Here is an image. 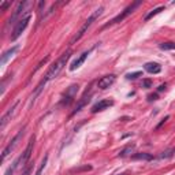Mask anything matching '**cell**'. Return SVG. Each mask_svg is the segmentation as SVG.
<instances>
[{"label": "cell", "mask_w": 175, "mask_h": 175, "mask_svg": "<svg viewBox=\"0 0 175 175\" xmlns=\"http://www.w3.org/2000/svg\"><path fill=\"white\" fill-rule=\"evenodd\" d=\"M70 56H71V52L70 51H67V52H65L63 55L60 56V58L58 59V60L53 63L51 67L48 68V71H47V74H45V77H44V80L41 81L40 83H38V86H37V90H36V95H38L40 93V90L43 89V86L45 85L48 81H51V80H53V78H56L59 75V73H60L63 68H65V66H66V63H67V60L70 59Z\"/></svg>", "instance_id": "1"}, {"label": "cell", "mask_w": 175, "mask_h": 175, "mask_svg": "<svg viewBox=\"0 0 175 175\" xmlns=\"http://www.w3.org/2000/svg\"><path fill=\"white\" fill-rule=\"evenodd\" d=\"M19 166H21V161H19V157H18V159H17L15 161H14V163H12L11 166L8 167V168H7V171L4 172V175H14V172H15V170L18 168Z\"/></svg>", "instance_id": "17"}, {"label": "cell", "mask_w": 175, "mask_h": 175, "mask_svg": "<svg viewBox=\"0 0 175 175\" xmlns=\"http://www.w3.org/2000/svg\"><path fill=\"white\" fill-rule=\"evenodd\" d=\"M133 160H146V161H149V160H153V156H152L151 153H135L131 156Z\"/></svg>", "instance_id": "16"}, {"label": "cell", "mask_w": 175, "mask_h": 175, "mask_svg": "<svg viewBox=\"0 0 175 175\" xmlns=\"http://www.w3.org/2000/svg\"><path fill=\"white\" fill-rule=\"evenodd\" d=\"M89 53H90V49H89V51H85V52L81 53V55L78 56V58L75 59V60H74L73 63L70 65V71H74V70H77V68H80L81 66H82L83 63H85L86 59H88Z\"/></svg>", "instance_id": "10"}, {"label": "cell", "mask_w": 175, "mask_h": 175, "mask_svg": "<svg viewBox=\"0 0 175 175\" xmlns=\"http://www.w3.org/2000/svg\"><path fill=\"white\" fill-rule=\"evenodd\" d=\"M115 80H116V77H115L114 74H110V75H104V77H101L100 80L97 81V88L98 89H108L110 86L114 85Z\"/></svg>", "instance_id": "9"}, {"label": "cell", "mask_w": 175, "mask_h": 175, "mask_svg": "<svg viewBox=\"0 0 175 175\" xmlns=\"http://www.w3.org/2000/svg\"><path fill=\"white\" fill-rule=\"evenodd\" d=\"M34 135H32L30 137V140H29V144H28V146H26V149H25V152L23 153L19 156V161H21V166L23 167L25 164L28 163L29 161V159H30V156H32V153H33V145H34Z\"/></svg>", "instance_id": "7"}, {"label": "cell", "mask_w": 175, "mask_h": 175, "mask_svg": "<svg viewBox=\"0 0 175 175\" xmlns=\"http://www.w3.org/2000/svg\"><path fill=\"white\" fill-rule=\"evenodd\" d=\"M119 175H125V174H119Z\"/></svg>", "instance_id": "27"}, {"label": "cell", "mask_w": 175, "mask_h": 175, "mask_svg": "<svg viewBox=\"0 0 175 175\" xmlns=\"http://www.w3.org/2000/svg\"><path fill=\"white\" fill-rule=\"evenodd\" d=\"M89 100H90V93L88 95V90H86V93L82 96V98H80V101H78V104H77V107H75V110L71 112V115H75L77 112H80L81 110H82L83 107H85L88 103H89Z\"/></svg>", "instance_id": "12"}, {"label": "cell", "mask_w": 175, "mask_h": 175, "mask_svg": "<svg viewBox=\"0 0 175 175\" xmlns=\"http://www.w3.org/2000/svg\"><path fill=\"white\" fill-rule=\"evenodd\" d=\"M133 149H134V145H130V146L125 148L123 151H120L118 156H119V157H125V156H127V155H130V153L133 152Z\"/></svg>", "instance_id": "20"}, {"label": "cell", "mask_w": 175, "mask_h": 175, "mask_svg": "<svg viewBox=\"0 0 175 175\" xmlns=\"http://www.w3.org/2000/svg\"><path fill=\"white\" fill-rule=\"evenodd\" d=\"M47 161H48V156H45V157L43 159V161H41L40 167H38V170L36 171V174H34V175H41V174H43L44 168H45V166H47Z\"/></svg>", "instance_id": "21"}, {"label": "cell", "mask_w": 175, "mask_h": 175, "mask_svg": "<svg viewBox=\"0 0 175 175\" xmlns=\"http://www.w3.org/2000/svg\"><path fill=\"white\" fill-rule=\"evenodd\" d=\"M161 11H164V7L163 6H160V7H157V8H155V10H152L149 14H148L146 17H145V21H149V19H152L155 15H157V14H160Z\"/></svg>", "instance_id": "18"}, {"label": "cell", "mask_w": 175, "mask_h": 175, "mask_svg": "<svg viewBox=\"0 0 175 175\" xmlns=\"http://www.w3.org/2000/svg\"><path fill=\"white\" fill-rule=\"evenodd\" d=\"M78 88H80L78 85H71L70 88L66 90L65 95H63V97H62V100H60V104L62 105L71 104V103H73V100L75 98V96H77V93H78Z\"/></svg>", "instance_id": "5"}, {"label": "cell", "mask_w": 175, "mask_h": 175, "mask_svg": "<svg viewBox=\"0 0 175 175\" xmlns=\"http://www.w3.org/2000/svg\"><path fill=\"white\" fill-rule=\"evenodd\" d=\"M30 18H32L30 14H26L23 18H21L18 22H17L15 28H14V32H12V34H11V40L12 41H15L17 38H18V37L21 36L22 33H23V30L28 28L29 22H30Z\"/></svg>", "instance_id": "3"}, {"label": "cell", "mask_w": 175, "mask_h": 175, "mask_svg": "<svg viewBox=\"0 0 175 175\" xmlns=\"http://www.w3.org/2000/svg\"><path fill=\"white\" fill-rule=\"evenodd\" d=\"M17 105H18V103H15V104L12 105V107L6 112V114L3 115V118H2V122H0V129H4V126L7 125V122H8V120L12 118V115H14V112H15Z\"/></svg>", "instance_id": "13"}, {"label": "cell", "mask_w": 175, "mask_h": 175, "mask_svg": "<svg viewBox=\"0 0 175 175\" xmlns=\"http://www.w3.org/2000/svg\"><path fill=\"white\" fill-rule=\"evenodd\" d=\"M140 75H142L141 71H135V73H129V74H126V78H127V80H135V78H138Z\"/></svg>", "instance_id": "23"}, {"label": "cell", "mask_w": 175, "mask_h": 175, "mask_svg": "<svg viewBox=\"0 0 175 175\" xmlns=\"http://www.w3.org/2000/svg\"><path fill=\"white\" fill-rule=\"evenodd\" d=\"M32 6V3L30 2H22V3H19L18 4V8L14 11V14L11 15V18L8 19V25H11V23H15V21H19V17H21V14H23L25 12V10L28 8V7H30Z\"/></svg>", "instance_id": "8"}, {"label": "cell", "mask_w": 175, "mask_h": 175, "mask_svg": "<svg viewBox=\"0 0 175 175\" xmlns=\"http://www.w3.org/2000/svg\"><path fill=\"white\" fill-rule=\"evenodd\" d=\"M159 47H160V49H163V51H170V49H175V43H172V41L161 43Z\"/></svg>", "instance_id": "19"}, {"label": "cell", "mask_w": 175, "mask_h": 175, "mask_svg": "<svg viewBox=\"0 0 175 175\" xmlns=\"http://www.w3.org/2000/svg\"><path fill=\"white\" fill-rule=\"evenodd\" d=\"M103 10H104V8H103V7H100V8H97V10H95V11H93V14H92V15H90L88 19H86L85 23L82 25V28L80 29V32H78V33L75 34V36H74V38L71 40V44H74L75 41H78V40H81V38H82V36L86 33V30H88V29H89L90 26H92L93 22H95L96 19H97L98 17H100V15L103 14Z\"/></svg>", "instance_id": "2"}, {"label": "cell", "mask_w": 175, "mask_h": 175, "mask_svg": "<svg viewBox=\"0 0 175 175\" xmlns=\"http://www.w3.org/2000/svg\"><path fill=\"white\" fill-rule=\"evenodd\" d=\"M140 6H141V2H134V3L129 4V6H127L126 8H125L122 12H120L119 15H118V17H115V18L110 22V23H107V25H105V28H107V26H110V25H115V23H119V22H122L123 19H126L127 17H129L130 14H131V12L134 11V10L137 8V7H140Z\"/></svg>", "instance_id": "4"}, {"label": "cell", "mask_w": 175, "mask_h": 175, "mask_svg": "<svg viewBox=\"0 0 175 175\" xmlns=\"http://www.w3.org/2000/svg\"><path fill=\"white\" fill-rule=\"evenodd\" d=\"M8 6H11V2H3V3L0 4V11H4Z\"/></svg>", "instance_id": "24"}, {"label": "cell", "mask_w": 175, "mask_h": 175, "mask_svg": "<svg viewBox=\"0 0 175 175\" xmlns=\"http://www.w3.org/2000/svg\"><path fill=\"white\" fill-rule=\"evenodd\" d=\"M142 88H145V89H149V88H152V85H153V81L151 80V78H145V80H142Z\"/></svg>", "instance_id": "22"}, {"label": "cell", "mask_w": 175, "mask_h": 175, "mask_svg": "<svg viewBox=\"0 0 175 175\" xmlns=\"http://www.w3.org/2000/svg\"><path fill=\"white\" fill-rule=\"evenodd\" d=\"M18 48H19V47H18V45H15V47H12V48L7 49L6 52H4L3 55H2V59H0V66H4V65H6V62L8 60V59L11 58V56L14 55V53L17 52V51H18Z\"/></svg>", "instance_id": "15"}, {"label": "cell", "mask_w": 175, "mask_h": 175, "mask_svg": "<svg viewBox=\"0 0 175 175\" xmlns=\"http://www.w3.org/2000/svg\"><path fill=\"white\" fill-rule=\"evenodd\" d=\"M23 130H25V127H23V129H21V130H19V131H18V134H17L15 137H14V138L11 140V142H10V144L7 145L6 148H4L3 153H2V160H3V161H4V160H6V157L8 156V155L11 153L12 151H14V148H15L17 145H18V141H19V140H21V137H22V135H23Z\"/></svg>", "instance_id": "6"}, {"label": "cell", "mask_w": 175, "mask_h": 175, "mask_svg": "<svg viewBox=\"0 0 175 175\" xmlns=\"http://www.w3.org/2000/svg\"><path fill=\"white\" fill-rule=\"evenodd\" d=\"M145 71H148V73L151 74H159L160 71H161V66L159 65V63H156V62H149V63H146V65L144 66Z\"/></svg>", "instance_id": "14"}, {"label": "cell", "mask_w": 175, "mask_h": 175, "mask_svg": "<svg viewBox=\"0 0 175 175\" xmlns=\"http://www.w3.org/2000/svg\"><path fill=\"white\" fill-rule=\"evenodd\" d=\"M166 89V85H160L159 86V92H161V90H164Z\"/></svg>", "instance_id": "26"}, {"label": "cell", "mask_w": 175, "mask_h": 175, "mask_svg": "<svg viewBox=\"0 0 175 175\" xmlns=\"http://www.w3.org/2000/svg\"><path fill=\"white\" fill-rule=\"evenodd\" d=\"M112 105H114V101H112V100H101V101L96 103L92 107V112L96 114L98 111H104L105 108H110V107H112Z\"/></svg>", "instance_id": "11"}, {"label": "cell", "mask_w": 175, "mask_h": 175, "mask_svg": "<svg viewBox=\"0 0 175 175\" xmlns=\"http://www.w3.org/2000/svg\"><path fill=\"white\" fill-rule=\"evenodd\" d=\"M148 98H149L151 101H152V100H156V98H157V95H151V96H148Z\"/></svg>", "instance_id": "25"}]
</instances>
